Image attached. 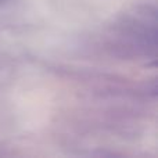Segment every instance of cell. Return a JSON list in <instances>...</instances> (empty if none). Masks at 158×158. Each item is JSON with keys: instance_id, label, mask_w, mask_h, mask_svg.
Instances as JSON below:
<instances>
[{"instance_id": "cell-1", "label": "cell", "mask_w": 158, "mask_h": 158, "mask_svg": "<svg viewBox=\"0 0 158 158\" xmlns=\"http://www.w3.org/2000/svg\"><path fill=\"white\" fill-rule=\"evenodd\" d=\"M6 2V0H0V4H2V3H4Z\"/></svg>"}]
</instances>
